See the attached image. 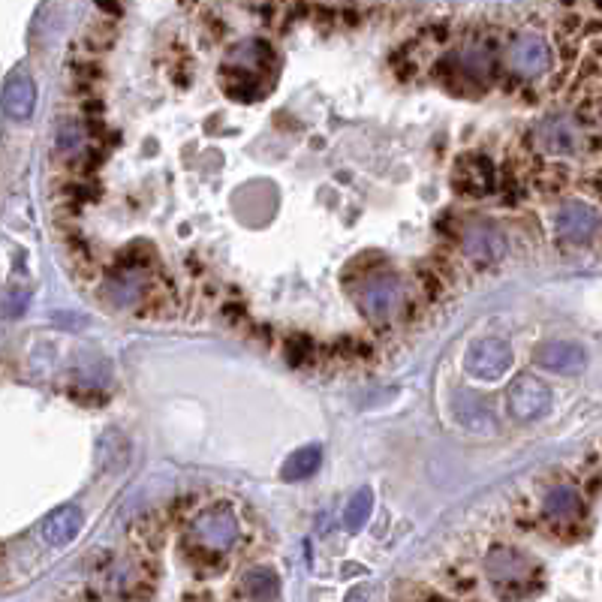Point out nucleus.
I'll return each mask as SVG.
<instances>
[{
	"instance_id": "9d476101",
	"label": "nucleus",
	"mask_w": 602,
	"mask_h": 602,
	"mask_svg": "<svg viewBox=\"0 0 602 602\" xmlns=\"http://www.w3.org/2000/svg\"><path fill=\"white\" fill-rule=\"evenodd\" d=\"M148 286H151V280H148L145 268L121 265L106 274V280L100 286V298H106L112 308H136L148 295Z\"/></svg>"
},
{
	"instance_id": "f8f14e48",
	"label": "nucleus",
	"mask_w": 602,
	"mask_h": 602,
	"mask_svg": "<svg viewBox=\"0 0 602 602\" xmlns=\"http://www.w3.org/2000/svg\"><path fill=\"white\" fill-rule=\"evenodd\" d=\"M533 362L551 374H581L587 368V350L575 341H545L533 353Z\"/></svg>"
},
{
	"instance_id": "6e6552de",
	"label": "nucleus",
	"mask_w": 602,
	"mask_h": 602,
	"mask_svg": "<svg viewBox=\"0 0 602 602\" xmlns=\"http://www.w3.org/2000/svg\"><path fill=\"white\" fill-rule=\"evenodd\" d=\"M506 410L515 422H536L551 410V389L542 380L521 374L506 389Z\"/></svg>"
},
{
	"instance_id": "7ed1b4c3",
	"label": "nucleus",
	"mask_w": 602,
	"mask_h": 602,
	"mask_svg": "<svg viewBox=\"0 0 602 602\" xmlns=\"http://www.w3.org/2000/svg\"><path fill=\"white\" fill-rule=\"evenodd\" d=\"M506 70L521 82H539L554 67V52L539 31H521L509 40L503 52Z\"/></svg>"
},
{
	"instance_id": "20e7f679",
	"label": "nucleus",
	"mask_w": 602,
	"mask_h": 602,
	"mask_svg": "<svg viewBox=\"0 0 602 602\" xmlns=\"http://www.w3.org/2000/svg\"><path fill=\"white\" fill-rule=\"evenodd\" d=\"M554 238L566 247H587L602 232V214L584 199H566L554 208L551 217Z\"/></svg>"
},
{
	"instance_id": "4468645a",
	"label": "nucleus",
	"mask_w": 602,
	"mask_h": 602,
	"mask_svg": "<svg viewBox=\"0 0 602 602\" xmlns=\"http://www.w3.org/2000/svg\"><path fill=\"white\" fill-rule=\"evenodd\" d=\"M584 515V500L572 485H554L542 497V518L554 527H569L581 521Z\"/></svg>"
},
{
	"instance_id": "2eb2a0df",
	"label": "nucleus",
	"mask_w": 602,
	"mask_h": 602,
	"mask_svg": "<svg viewBox=\"0 0 602 602\" xmlns=\"http://www.w3.org/2000/svg\"><path fill=\"white\" fill-rule=\"evenodd\" d=\"M452 416L461 428H467L473 434H494L497 431V419H494L491 407L473 392L461 389L452 395Z\"/></svg>"
},
{
	"instance_id": "f3484780",
	"label": "nucleus",
	"mask_w": 602,
	"mask_h": 602,
	"mask_svg": "<svg viewBox=\"0 0 602 602\" xmlns=\"http://www.w3.org/2000/svg\"><path fill=\"white\" fill-rule=\"evenodd\" d=\"M37 106V88L28 76H16L7 88H4V112L13 121H25L34 115Z\"/></svg>"
},
{
	"instance_id": "0eeeda50",
	"label": "nucleus",
	"mask_w": 602,
	"mask_h": 602,
	"mask_svg": "<svg viewBox=\"0 0 602 602\" xmlns=\"http://www.w3.org/2000/svg\"><path fill=\"white\" fill-rule=\"evenodd\" d=\"M190 539L208 554H226L238 542V518L229 506H214L196 515L190 527Z\"/></svg>"
},
{
	"instance_id": "dca6fc26",
	"label": "nucleus",
	"mask_w": 602,
	"mask_h": 602,
	"mask_svg": "<svg viewBox=\"0 0 602 602\" xmlns=\"http://www.w3.org/2000/svg\"><path fill=\"white\" fill-rule=\"evenodd\" d=\"M79 530H82V509L79 506H61L40 524V536L52 548L70 545L79 536Z\"/></svg>"
},
{
	"instance_id": "6ab92c4d",
	"label": "nucleus",
	"mask_w": 602,
	"mask_h": 602,
	"mask_svg": "<svg viewBox=\"0 0 602 602\" xmlns=\"http://www.w3.org/2000/svg\"><path fill=\"white\" fill-rule=\"evenodd\" d=\"M320 461H323L320 446H301V449H295V452L286 458L280 476H283L286 482H301V479H308V476H314V473L320 470Z\"/></svg>"
},
{
	"instance_id": "39448f33",
	"label": "nucleus",
	"mask_w": 602,
	"mask_h": 602,
	"mask_svg": "<svg viewBox=\"0 0 602 602\" xmlns=\"http://www.w3.org/2000/svg\"><path fill=\"white\" fill-rule=\"evenodd\" d=\"M458 247L476 265H494L509 253V241L494 220H464L458 226Z\"/></svg>"
},
{
	"instance_id": "f03ea898",
	"label": "nucleus",
	"mask_w": 602,
	"mask_h": 602,
	"mask_svg": "<svg viewBox=\"0 0 602 602\" xmlns=\"http://www.w3.org/2000/svg\"><path fill=\"white\" fill-rule=\"evenodd\" d=\"M404 298H407V292L395 271H377V274L365 277L356 292L359 311L377 326L392 323L398 317V311L404 308Z\"/></svg>"
},
{
	"instance_id": "9b49d317",
	"label": "nucleus",
	"mask_w": 602,
	"mask_h": 602,
	"mask_svg": "<svg viewBox=\"0 0 602 602\" xmlns=\"http://www.w3.org/2000/svg\"><path fill=\"white\" fill-rule=\"evenodd\" d=\"M455 190L464 193V196H473V199H482L494 190V163L485 157V154H464L458 163H455Z\"/></svg>"
},
{
	"instance_id": "aec40b11",
	"label": "nucleus",
	"mask_w": 602,
	"mask_h": 602,
	"mask_svg": "<svg viewBox=\"0 0 602 602\" xmlns=\"http://www.w3.org/2000/svg\"><path fill=\"white\" fill-rule=\"evenodd\" d=\"M371 506H374V494H371V488L356 491L353 500L347 503V512H344V524H347V530H353V533L362 530V527L368 524Z\"/></svg>"
},
{
	"instance_id": "ddd939ff",
	"label": "nucleus",
	"mask_w": 602,
	"mask_h": 602,
	"mask_svg": "<svg viewBox=\"0 0 602 602\" xmlns=\"http://www.w3.org/2000/svg\"><path fill=\"white\" fill-rule=\"evenodd\" d=\"M488 575L494 578L497 590L503 587H524L533 578V563L515 548H494L488 554Z\"/></svg>"
},
{
	"instance_id": "1a4fd4ad",
	"label": "nucleus",
	"mask_w": 602,
	"mask_h": 602,
	"mask_svg": "<svg viewBox=\"0 0 602 602\" xmlns=\"http://www.w3.org/2000/svg\"><path fill=\"white\" fill-rule=\"evenodd\" d=\"M515 356H512V347L500 338H482L476 341L467 356H464V371L473 377V380H500L509 368H512Z\"/></svg>"
},
{
	"instance_id": "f257e3e1",
	"label": "nucleus",
	"mask_w": 602,
	"mask_h": 602,
	"mask_svg": "<svg viewBox=\"0 0 602 602\" xmlns=\"http://www.w3.org/2000/svg\"><path fill=\"white\" fill-rule=\"evenodd\" d=\"M533 148L545 157H554V160H569V157H578L584 151V124L578 115L572 112H551L545 115L542 121L533 124Z\"/></svg>"
},
{
	"instance_id": "a211bd4d",
	"label": "nucleus",
	"mask_w": 602,
	"mask_h": 602,
	"mask_svg": "<svg viewBox=\"0 0 602 602\" xmlns=\"http://www.w3.org/2000/svg\"><path fill=\"white\" fill-rule=\"evenodd\" d=\"M241 587H244L250 602H274L277 593H280V578L268 566H253V569L244 572Z\"/></svg>"
},
{
	"instance_id": "423d86ee",
	"label": "nucleus",
	"mask_w": 602,
	"mask_h": 602,
	"mask_svg": "<svg viewBox=\"0 0 602 602\" xmlns=\"http://www.w3.org/2000/svg\"><path fill=\"white\" fill-rule=\"evenodd\" d=\"M494 70H497V55L485 43H467V46L449 52L440 67V73H446L449 79H458L464 85H485V82H491Z\"/></svg>"
}]
</instances>
